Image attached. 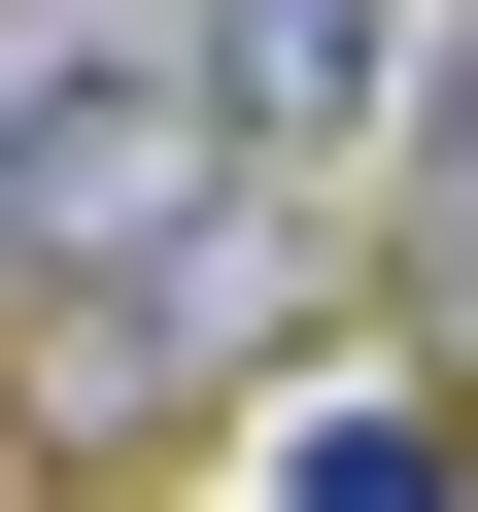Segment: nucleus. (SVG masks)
Instances as JSON below:
<instances>
[{"mask_svg":"<svg viewBox=\"0 0 478 512\" xmlns=\"http://www.w3.org/2000/svg\"><path fill=\"white\" fill-rule=\"evenodd\" d=\"M410 308H444V342H478V69H444V103H410Z\"/></svg>","mask_w":478,"mask_h":512,"instance_id":"4","label":"nucleus"},{"mask_svg":"<svg viewBox=\"0 0 478 512\" xmlns=\"http://www.w3.org/2000/svg\"><path fill=\"white\" fill-rule=\"evenodd\" d=\"M410 103H444V0H205V137L239 171H410Z\"/></svg>","mask_w":478,"mask_h":512,"instance_id":"2","label":"nucleus"},{"mask_svg":"<svg viewBox=\"0 0 478 512\" xmlns=\"http://www.w3.org/2000/svg\"><path fill=\"white\" fill-rule=\"evenodd\" d=\"M274 512H478V410L444 376H308L274 410Z\"/></svg>","mask_w":478,"mask_h":512,"instance_id":"3","label":"nucleus"},{"mask_svg":"<svg viewBox=\"0 0 478 512\" xmlns=\"http://www.w3.org/2000/svg\"><path fill=\"white\" fill-rule=\"evenodd\" d=\"M274 308H308V239H274V171H239L205 239H137V274H69V308H0V444H35V478H103V444H171Z\"/></svg>","mask_w":478,"mask_h":512,"instance_id":"1","label":"nucleus"}]
</instances>
